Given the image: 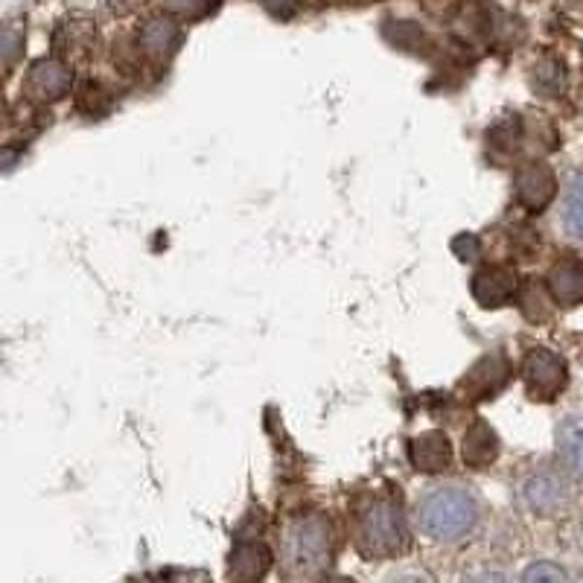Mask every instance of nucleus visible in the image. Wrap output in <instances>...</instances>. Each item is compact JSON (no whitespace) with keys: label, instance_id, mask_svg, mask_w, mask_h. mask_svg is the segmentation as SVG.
I'll list each match as a JSON object with an SVG mask.
<instances>
[{"label":"nucleus","instance_id":"1","mask_svg":"<svg viewBox=\"0 0 583 583\" xmlns=\"http://www.w3.org/2000/svg\"><path fill=\"white\" fill-rule=\"evenodd\" d=\"M336 560V528L327 513L304 511L292 517L280 534V566L295 583H310L327 575Z\"/></svg>","mask_w":583,"mask_h":583},{"label":"nucleus","instance_id":"2","mask_svg":"<svg viewBox=\"0 0 583 583\" xmlns=\"http://www.w3.org/2000/svg\"><path fill=\"white\" fill-rule=\"evenodd\" d=\"M417 528L435 543H456L481 522V499L464 485H438L420 493L415 504Z\"/></svg>","mask_w":583,"mask_h":583},{"label":"nucleus","instance_id":"3","mask_svg":"<svg viewBox=\"0 0 583 583\" xmlns=\"http://www.w3.org/2000/svg\"><path fill=\"white\" fill-rule=\"evenodd\" d=\"M353 545L362 558L388 560L412 549L403 504L392 496H365L353 511Z\"/></svg>","mask_w":583,"mask_h":583},{"label":"nucleus","instance_id":"4","mask_svg":"<svg viewBox=\"0 0 583 583\" xmlns=\"http://www.w3.org/2000/svg\"><path fill=\"white\" fill-rule=\"evenodd\" d=\"M522 383L534 403H552L569 388V365L549 347H531L522 360Z\"/></svg>","mask_w":583,"mask_h":583},{"label":"nucleus","instance_id":"5","mask_svg":"<svg viewBox=\"0 0 583 583\" xmlns=\"http://www.w3.org/2000/svg\"><path fill=\"white\" fill-rule=\"evenodd\" d=\"M513 192L528 214H543L558 196V176L545 160H528L513 176Z\"/></svg>","mask_w":583,"mask_h":583},{"label":"nucleus","instance_id":"6","mask_svg":"<svg viewBox=\"0 0 583 583\" xmlns=\"http://www.w3.org/2000/svg\"><path fill=\"white\" fill-rule=\"evenodd\" d=\"M511 360L502 351H490L467 371L461 388L470 399H493L511 385Z\"/></svg>","mask_w":583,"mask_h":583},{"label":"nucleus","instance_id":"7","mask_svg":"<svg viewBox=\"0 0 583 583\" xmlns=\"http://www.w3.org/2000/svg\"><path fill=\"white\" fill-rule=\"evenodd\" d=\"M520 274L508 269V266H481L479 272L472 274L470 292L485 310H499L517 301L520 295Z\"/></svg>","mask_w":583,"mask_h":583},{"label":"nucleus","instance_id":"8","mask_svg":"<svg viewBox=\"0 0 583 583\" xmlns=\"http://www.w3.org/2000/svg\"><path fill=\"white\" fill-rule=\"evenodd\" d=\"M73 73L62 59H39L27 73L24 91L32 103H59L71 94Z\"/></svg>","mask_w":583,"mask_h":583},{"label":"nucleus","instance_id":"9","mask_svg":"<svg viewBox=\"0 0 583 583\" xmlns=\"http://www.w3.org/2000/svg\"><path fill=\"white\" fill-rule=\"evenodd\" d=\"M522 502L540 517H552L569 502V481L558 470H537L522 485Z\"/></svg>","mask_w":583,"mask_h":583},{"label":"nucleus","instance_id":"10","mask_svg":"<svg viewBox=\"0 0 583 583\" xmlns=\"http://www.w3.org/2000/svg\"><path fill=\"white\" fill-rule=\"evenodd\" d=\"M408 461L424 476H440L452 467V440L440 429L424 431L408 444Z\"/></svg>","mask_w":583,"mask_h":583},{"label":"nucleus","instance_id":"11","mask_svg":"<svg viewBox=\"0 0 583 583\" xmlns=\"http://www.w3.org/2000/svg\"><path fill=\"white\" fill-rule=\"evenodd\" d=\"M181 41H185V30L178 21L167 15H155L149 18L140 32H137V48L144 53L146 59H153V62H167L173 59L178 48H181Z\"/></svg>","mask_w":583,"mask_h":583},{"label":"nucleus","instance_id":"12","mask_svg":"<svg viewBox=\"0 0 583 583\" xmlns=\"http://www.w3.org/2000/svg\"><path fill=\"white\" fill-rule=\"evenodd\" d=\"M545 289L558 306L572 310L583 304V260L575 254L560 257L558 263L545 274Z\"/></svg>","mask_w":583,"mask_h":583},{"label":"nucleus","instance_id":"13","mask_svg":"<svg viewBox=\"0 0 583 583\" xmlns=\"http://www.w3.org/2000/svg\"><path fill=\"white\" fill-rule=\"evenodd\" d=\"M272 569V552L260 540H242L228 554V581L231 583H260Z\"/></svg>","mask_w":583,"mask_h":583},{"label":"nucleus","instance_id":"14","mask_svg":"<svg viewBox=\"0 0 583 583\" xmlns=\"http://www.w3.org/2000/svg\"><path fill=\"white\" fill-rule=\"evenodd\" d=\"M502 444H499V435H496L493 426L488 420H472L464 431L461 440V458L470 470H488L490 464H496L499 452H502Z\"/></svg>","mask_w":583,"mask_h":583},{"label":"nucleus","instance_id":"15","mask_svg":"<svg viewBox=\"0 0 583 583\" xmlns=\"http://www.w3.org/2000/svg\"><path fill=\"white\" fill-rule=\"evenodd\" d=\"M558 456L569 472L583 479V415H569L558 426Z\"/></svg>","mask_w":583,"mask_h":583},{"label":"nucleus","instance_id":"16","mask_svg":"<svg viewBox=\"0 0 583 583\" xmlns=\"http://www.w3.org/2000/svg\"><path fill=\"white\" fill-rule=\"evenodd\" d=\"M517 306H520V312L531 324H545L554 312V301L549 295V289H545L543 280L537 278L522 283L520 295H517Z\"/></svg>","mask_w":583,"mask_h":583},{"label":"nucleus","instance_id":"17","mask_svg":"<svg viewBox=\"0 0 583 583\" xmlns=\"http://www.w3.org/2000/svg\"><path fill=\"white\" fill-rule=\"evenodd\" d=\"M560 219H563L569 237L583 242V169L569 176L563 205H560Z\"/></svg>","mask_w":583,"mask_h":583},{"label":"nucleus","instance_id":"18","mask_svg":"<svg viewBox=\"0 0 583 583\" xmlns=\"http://www.w3.org/2000/svg\"><path fill=\"white\" fill-rule=\"evenodd\" d=\"M531 85L540 96H560L566 91V64L554 56H543L531 71Z\"/></svg>","mask_w":583,"mask_h":583},{"label":"nucleus","instance_id":"19","mask_svg":"<svg viewBox=\"0 0 583 583\" xmlns=\"http://www.w3.org/2000/svg\"><path fill=\"white\" fill-rule=\"evenodd\" d=\"M94 44V24L91 21H67L56 32V50L62 56H85Z\"/></svg>","mask_w":583,"mask_h":583},{"label":"nucleus","instance_id":"20","mask_svg":"<svg viewBox=\"0 0 583 583\" xmlns=\"http://www.w3.org/2000/svg\"><path fill=\"white\" fill-rule=\"evenodd\" d=\"M24 56V27L0 24V76L9 73Z\"/></svg>","mask_w":583,"mask_h":583},{"label":"nucleus","instance_id":"21","mask_svg":"<svg viewBox=\"0 0 583 583\" xmlns=\"http://www.w3.org/2000/svg\"><path fill=\"white\" fill-rule=\"evenodd\" d=\"M522 583H569V575L566 569L552 563V560H537L525 569Z\"/></svg>","mask_w":583,"mask_h":583},{"label":"nucleus","instance_id":"22","mask_svg":"<svg viewBox=\"0 0 583 583\" xmlns=\"http://www.w3.org/2000/svg\"><path fill=\"white\" fill-rule=\"evenodd\" d=\"M164 7H167L173 15L205 18L219 7V0H164Z\"/></svg>","mask_w":583,"mask_h":583},{"label":"nucleus","instance_id":"23","mask_svg":"<svg viewBox=\"0 0 583 583\" xmlns=\"http://www.w3.org/2000/svg\"><path fill=\"white\" fill-rule=\"evenodd\" d=\"M452 251H456V254L461 257L464 263H476V260H479V254H481L479 237L461 233V237H456V242H452Z\"/></svg>","mask_w":583,"mask_h":583},{"label":"nucleus","instance_id":"24","mask_svg":"<svg viewBox=\"0 0 583 583\" xmlns=\"http://www.w3.org/2000/svg\"><path fill=\"white\" fill-rule=\"evenodd\" d=\"M420 3H424V9L431 18H440V21L456 15L458 9V0H420Z\"/></svg>","mask_w":583,"mask_h":583},{"label":"nucleus","instance_id":"25","mask_svg":"<svg viewBox=\"0 0 583 583\" xmlns=\"http://www.w3.org/2000/svg\"><path fill=\"white\" fill-rule=\"evenodd\" d=\"M266 12H272L274 18H292L298 9V0H260Z\"/></svg>","mask_w":583,"mask_h":583},{"label":"nucleus","instance_id":"26","mask_svg":"<svg viewBox=\"0 0 583 583\" xmlns=\"http://www.w3.org/2000/svg\"><path fill=\"white\" fill-rule=\"evenodd\" d=\"M464 583H511V581H508V577H504L502 572H481V575L467 577Z\"/></svg>","mask_w":583,"mask_h":583},{"label":"nucleus","instance_id":"27","mask_svg":"<svg viewBox=\"0 0 583 583\" xmlns=\"http://www.w3.org/2000/svg\"><path fill=\"white\" fill-rule=\"evenodd\" d=\"M385 583H429V581H426L420 572H397V575H392Z\"/></svg>","mask_w":583,"mask_h":583},{"label":"nucleus","instance_id":"28","mask_svg":"<svg viewBox=\"0 0 583 583\" xmlns=\"http://www.w3.org/2000/svg\"><path fill=\"white\" fill-rule=\"evenodd\" d=\"M563 3H566L569 15H575L583 21V0H563Z\"/></svg>","mask_w":583,"mask_h":583},{"label":"nucleus","instance_id":"29","mask_svg":"<svg viewBox=\"0 0 583 583\" xmlns=\"http://www.w3.org/2000/svg\"><path fill=\"white\" fill-rule=\"evenodd\" d=\"M319 583H356V581H351V577H321Z\"/></svg>","mask_w":583,"mask_h":583},{"label":"nucleus","instance_id":"30","mask_svg":"<svg viewBox=\"0 0 583 583\" xmlns=\"http://www.w3.org/2000/svg\"><path fill=\"white\" fill-rule=\"evenodd\" d=\"M339 3H368V0H339Z\"/></svg>","mask_w":583,"mask_h":583}]
</instances>
